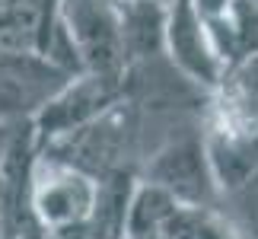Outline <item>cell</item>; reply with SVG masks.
<instances>
[{"label": "cell", "instance_id": "10", "mask_svg": "<svg viewBox=\"0 0 258 239\" xmlns=\"http://www.w3.org/2000/svg\"><path fill=\"white\" fill-rule=\"evenodd\" d=\"M217 214L230 226L233 239H258V172L236 192L220 195Z\"/></svg>", "mask_w": 258, "mask_h": 239}, {"label": "cell", "instance_id": "6", "mask_svg": "<svg viewBox=\"0 0 258 239\" xmlns=\"http://www.w3.org/2000/svg\"><path fill=\"white\" fill-rule=\"evenodd\" d=\"M147 185H156L185 207L217 211V201H220V192L214 185L211 166L204 156L201 134L175 137L160 153H153V159L147 163Z\"/></svg>", "mask_w": 258, "mask_h": 239}, {"label": "cell", "instance_id": "7", "mask_svg": "<svg viewBox=\"0 0 258 239\" xmlns=\"http://www.w3.org/2000/svg\"><path fill=\"white\" fill-rule=\"evenodd\" d=\"M115 102H121V77L83 74V77L71 80L61 93L51 96L35 112V122H32L35 144H48L54 137L77 131L86 122H93L102 112H108Z\"/></svg>", "mask_w": 258, "mask_h": 239}, {"label": "cell", "instance_id": "1", "mask_svg": "<svg viewBox=\"0 0 258 239\" xmlns=\"http://www.w3.org/2000/svg\"><path fill=\"white\" fill-rule=\"evenodd\" d=\"M134 141H137V108L121 99L108 112L86 122L83 128H77L64 137H54L42 147H45V159L77 169L93 182H102L108 175L131 172L127 156L134 150Z\"/></svg>", "mask_w": 258, "mask_h": 239}, {"label": "cell", "instance_id": "3", "mask_svg": "<svg viewBox=\"0 0 258 239\" xmlns=\"http://www.w3.org/2000/svg\"><path fill=\"white\" fill-rule=\"evenodd\" d=\"M99 182L89 175L67 169L61 163H35L29 178V211L42 230L61 233L71 226H80L89 220L96 207Z\"/></svg>", "mask_w": 258, "mask_h": 239}, {"label": "cell", "instance_id": "9", "mask_svg": "<svg viewBox=\"0 0 258 239\" xmlns=\"http://www.w3.org/2000/svg\"><path fill=\"white\" fill-rule=\"evenodd\" d=\"M124 61H147L166 48V10L156 0H127L118 10Z\"/></svg>", "mask_w": 258, "mask_h": 239}, {"label": "cell", "instance_id": "5", "mask_svg": "<svg viewBox=\"0 0 258 239\" xmlns=\"http://www.w3.org/2000/svg\"><path fill=\"white\" fill-rule=\"evenodd\" d=\"M74 42L80 71L96 77H121L124 74V45L118 10L112 0H67V16L61 19Z\"/></svg>", "mask_w": 258, "mask_h": 239}, {"label": "cell", "instance_id": "12", "mask_svg": "<svg viewBox=\"0 0 258 239\" xmlns=\"http://www.w3.org/2000/svg\"><path fill=\"white\" fill-rule=\"evenodd\" d=\"M156 4H163V0H156Z\"/></svg>", "mask_w": 258, "mask_h": 239}, {"label": "cell", "instance_id": "4", "mask_svg": "<svg viewBox=\"0 0 258 239\" xmlns=\"http://www.w3.org/2000/svg\"><path fill=\"white\" fill-rule=\"evenodd\" d=\"M204 156L220 195L236 192L258 172V118L223 102L201 134Z\"/></svg>", "mask_w": 258, "mask_h": 239}, {"label": "cell", "instance_id": "11", "mask_svg": "<svg viewBox=\"0 0 258 239\" xmlns=\"http://www.w3.org/2000/svg\"><path fill=\"white\" fill-rule=\"evenodd\" d=\"M13 131H16V122H0V166L10 153V144H13Z\"/></svg>", "mask_w": 258, "mask_h": 239}, {"label": "cell", "instance_id": "8", "mask_svg": "<svg viewBox=\"0 0 258 239\" xmlns=\"http://www.w3.org/2000/svg\"><path fill=\"white\" fill-rule=\"evenodd\" d=\"M166 48L172 64L198 86L220 83V57L207 42V26L195 0H172L166 10Z\"/></svg>", "mask_w": 258, "mask_h": 239}, {"label": "cell", "instance_id": "2", "mask_svg": "<svg viewBox=\"0 0 258 239\" xmlns=\"http://www.w3.org/2000/svg\"><path fill=\"white\" fill-rule=\"evenodd\" d=\"M124 239H233L217 211L185 207L156 185H137L127 201Z\"/></svg>", "mask_w": 258, "mask_h": 239}]
</instances>
